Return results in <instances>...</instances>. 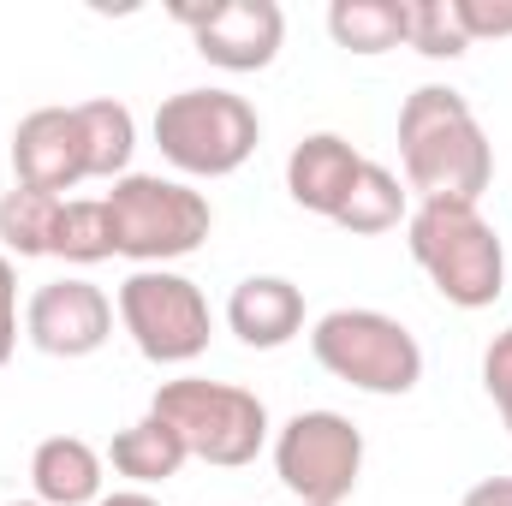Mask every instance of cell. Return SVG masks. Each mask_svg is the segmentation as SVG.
Listing matches in <instances>:
<instances>
[{
    "label": "cell",
    "instance_id": "6da1fadb",
    "mask_svg": "<svg viewBox=\"0 0 512 506\" xmlns=\"http://www.w3.org/2000/svg\"><path fill=\"white\" fill-rule=\"evenodd\" d=\"M399 167L423 203H477L495 179V149L459 90L423 84L399 108Z\"/></svg>",
    "mask_w": 512,
    "mask_h": 506
},
{
    "label": "cell",
    "instance_id": "7a4b0ae2",
    "mask_svg": "<svg viewBox=\"0 0 512 506\" xmlns=\"http://www.w3.org/2000/svg\"><path fill=\"white\" fill-rule=\"evenodd\" d=\"M411 262L459 310H489L507 286V251L477 203H417L405 215Z\"/></svg>",
    "mask_w": 512,
    "mask_h": 506
},
{
    "label": "cell",
    "instance_id": "3957f363",
    "mask_svg": "<svg viewBox=\"0 0 512 506\" xmlns=\"http://www.w3.org/2000/svg\"><path fill=\"white\" fill-rule=\"evenodd\" d=\"M108 203V233H114V256H126L137 268H167L179 256L203 251L215 209L203 191H191L185 179H161V173H126L114 179Z\"/></svg>",
    "mask_w": 512,
    "mask_h": 506
},
{
    "label": "cell",
    "instance_id": "277c9868",
    "mask_svg": "<svg viewBox=\"0 0 512 506\" xmlns=\"http://www.w3.org/2000/svg\"><path fill=\"white\" fill-rule=\"evenodd\" d=\"M149 411L179 429L191 459L221 465V471L251 465L256 453L268 447V405L256 399L251 387H233V381H209V376L161 381Z\"/></svg>",
    "mask_w": 512,
    "mask_h": 506
},
{
    "label": "cell",
    "instance_id": "5b68a950",
    "mask_svg": "<svg viewBox=\"0 0 512 506\" xmlns=\"http://www.w3.org/2000/svg\"><path fill=\"white\" fill-rule=\"evenodd\" d=\"M262 143V120L233 90H179L155 108V149L191 179L239 173Z\"/></svg>",
    "mask_w": 512,
    "mask_h": 506
},
{
    "label": "cell",
    "instance_id": "8992f818",
    "mask_svg": "<svg viewBox=\"0 0 512 506\" xmlns=\"http://www.w3.org/2000/svg\"><path fill=\"white\" fill-rule=\"evenodd\" d=\"M310 352L334 381L376 393V399H399L423 381V346L405 322H393L382 310H328L310 328Z\"/></svg>",
    "mask_w": 512,
    "mask_h": 506
},
{
    "label": "cell",
    "instance_id": "52a82bcc",
    "mask_svg": "<svg viewBox=\"0 0 512 506\" xmlns=\"http://www.w3.org/2000/svg\"><path fill=\"white\" fill-rule=\"evenodd\" d=\"M274 477L298 506H346L364 477V429L340 411H298L274 429Z\"/></svg>",
    "mask_w": 512,
    "mask_h": 506
},
{
    "label": "cell",
    "instance_id": "ba28073f",
    "mask_svg": "<svg viewBox=\"0 0 512 506\" xmlns=\"http://www.w3.org/2000/svg\"><path fill=\"white\" fill-rule=\"evenodd\" d=\"M120 322H126L131 346L149 364H191L209 352L215 316L197 280L173 274V268H137L120 286Z\"/></svg>",
    "mask_w": 512,
    "mask_h": 506
},
{
    "label": "cell",
    "instance_id": "9c48e42d",
    "mask_svg": "<svg viewBox=\"0 0 512 506\" xmlns=\"http://www.w3.org/2000/svg\"><path fill=\"white\" fill-rule=\"evenodd\" d=\"M173 18L197 36V54L221 72H262L286 42V12L274 0H209L173 6Z\"/></svg>",
    "mask_w": 512,
    "mask_h": 506
},
{
    "label": "cell",
    "instance_id": "30bf717a",
    "mask_svg": "<svg viewBox=\"0 0 512 506\" xmlns=\"http://www.w3.org/2000/svg\"><path fill=\"white\" fill-rule=\"evenodd\" d=\"M24 334H30V346L48 352V358H90V352H102L108 334H114V304H108L102 286L66 274V280H48V286L30 292V304H24Z\"/></svg>",
    "mask_w": 512,
    "mask_h": 506
},
{
    "label": "cell",
    "instance_id": "8fae6325",
    "mask_svg": "<svg viewBox=\"0 0 512 506\" xmlns=\"http://www.w3.org/2000/svg\"><path fill=\"white\" fill-rule=\"evenodd\" d=\"M12 173L24 191H48L66 197L72 185L90 179V149H84V126L78 108H36L12 131Z\"/></svg>",
    "mask_w": 512,
    "mask_h": 506
},
{
    "label": "cell",
    "instance_id": "7c38bea8",
    "mask_svg": "<svg viewBox=\"0 0 512 506\" xmlns=\"http://www.w3.org/2000/svg\"><path fill=\"white\" fill-rule=\"evenodd\" d=\"M358 167H364V155H358L340 131H310V137L286 155V191H292L298 209L334 221L340 203H346V191H352V179H358Z\"/></svg>",
    "mask_w": 512,
    "mask_h": 506
},
{
    "label": "cell",
    "instance_id": "4fadbf2b",
    "mask_svg": "<svg viewBox=\"0 0 512 506\" xmlns=\"http://www.w3.org/2000/svg\"><path fill=\"white\" fill-rule=\"evenodd\" d=\"M227 328L251 352H280L304 334V292L286 274H251L227 298Z\"/></svg>",
    "mask_w": 512,
    "mask_h": 506
},
{
    "label": "cell",
    "instance_id": "5bb4252c",
    "mask_svg": "<svg viewBox=\"0 0 512 506\" xmlns=\"http://www.w3.org/2000/svg\"><path fill=\"white\" fill-rule=\"evenodd\" d=\"M30 489L42 506H96L102 501V453L84 435H48L30 453Z\"/></svg>",
    "mask_w": 512,
    "mask_h": 506
},
{
    "label": "cell",
    "instance_id": "9a60e30c",
    "mask_svg": "<svg viewBox=\"0 0 512 506\" xmlns=\"http://www.w3.org/2000/svg\"><path fill=\"white\" fill-rule=\"evenodd\" d=\"M185 441H179V429L173 423H161L155 411H143L137 423H126L114 441H108V465L131 477L137 489H149V483H167V477H179L185 471Z\"/></svg>",
    "mask_w": 512,
    "mask_h": 506
},
{
    "label": "cell",
    "instance_id": "2e32d148",
    "mask_svg": "<svg viewBox=\"0 0 512 506\" xmlns=\"http://www.w3.org/2000/svg\"><path fill=\"white\" fill-rule=\"evenodd\" d=\"M78 126H84V149H90V179H126L131 149H137V120L126 102L90 96V102H78Z\"/></svg>",
    "mask_w": 512,
    "mask_h": 506
},
{
    "label": "cell",
    "instance_id": "e0dca14e",
    "mask_svg": "<svg viewBox=\"0 0 512 506\" xmlns=\"http://www.w3.org/2000/svg\"><path fill=\"white\" fill-rule=\"evenodd\" d=\"M328 36L346 54H387L405 42V0H334Z\"/></svg>",
    "mask_w": 512,
    "mask_h": 506
},
{
    "label": "cell",
    "instance_id": "ac0fdd59",
    "mask_svg": "<svg viewBox=\"0 0 512 506\" xmlns=\"http://www.w3.org/2000/svg\"><path fill=\"white\" fill-rule=\"evenodd\" d=\"M399 221H405V185L387 173L382 161H364L352 191H346V203H340V215H334V227L370 239V233H393Z\"/></svg>",
    "mask_w": 512,
    "mask_h": 506
},
{
    "label": "cell",
    "instance_id": "d6986e66",
    "mask_svg": "<svg viewBox=\"0 0 512 506\" xmlns=\"http://www.w3.org/2000/svg\"><path fill=\"white\" fill-rule=\"evenodd\" d=\"M60 203L66 197H48V191H24L12 185L0 197V245L6 256H48L54 251V221H60Z\"/></svg>",
    "mask_w": 512,
    "mask_h": 506
},
{
    "label": "cell",
    "instance_id": "ffe728a7",
    "mask_svg": "<svg viewBox=\"0 0 512 506\" xmlns=\"http://www.w3.org/2000/svg\"><path fill=\"white\" fill-rule=\"evenodd\" d=\"M72 268H90V262H108L114 256V233H108V203L102 197H66L60 203V221H54V251Z\"/></svg>",
    "mask_w": 512,
    "mask_h": 506
},
{
    "label": "cell",
    "instance_id": "44dd1931",
    "mask_svg": "<svg viewBox=\"0 0 512 506\" xmlns=\"http://www.w3.org/2000/svg\"><path fill=\"white\" fill-rule=\"evenodd\" d=\"M405 48H417L423 60H459L471 48L453 0H405Z\"/></svg>",
    "mask_w": 512,
    "mask_h": 506
},
{
    "label": "cell",
    "instance_id": "7402d4cb",
    "mask_svg": "<svg viewBox=\"0 0 512 506\" xmlns=\"http://www.w3.org/2000/svg\"><path fill=\"white\" fill-rule=\"evenodd\" d=\"M483 387H489L501 423L512 429V328H501V334L489 340V352H483Z\"/></svg>",
    "mask_w": 512,
    "mask_h": 506
},
{
    "label": "cell",
    "instance_id": "603a6c76",
    "mask_svg": "<svg viewBox=\"0 0 512 506\" xmlns=\"http://www.w3.org/2000/svg\"><path fill=\"white\" fill-rule=\"evenodd\" d=\"M459 24L471 42H489V36H512V0H453Z\"/></svg>",
    "mask_w": 512,
    "mask_h": 506
},
{
    "label": "cell",
    "instance_id": "cb8c5ba5",
    "mask_svg": "<svg viewBox=\"0 0 512 506\" xmlns=\"http://www.w3.org/2000/svg\"><path fill=\"white\" fill-rule=\"evenodd\" d=\"M12 346H18V268L0 251V364L12 358Z\"/></svg>",
    "mask_w": 512,
    "mask_h": 506
},
{
    "label": "cell",
    "instance_id": "d4e9b609",
    "mask_svg": "<svg viewBox=\"0 0 512 506\" xmlns=\"http://www.w3.org/2000/svg\"><path fill=\"white\" fill-rule=\"evenodd\" d=\"M459 506H512V477H489V483L465 489V501Z\"/></svg>",
    "mask_w": 512,
    "mask_h": 506
},
{
    "label": "cell",
    "instance_id": "484cf974",
    "mask_svg": "<svg viewBox=\"0 0 512 506\" xmlns=\"http://www.w3.org/2000/svg\"><path fill=\"white\" fill-rule=\"evenodd\" d=\"M96 506H161L155 495H143V489H120V495H102Z\"/></svg>",
    "mask_w": 512,
    "mask_h": 506
},
{
    "label": "cell",
    "instance_id": "4316f807",
    "mask_svg": "<svg viewBox=\"0 0 512 506\" xmlns=\"http://www.w3.org/2000/svg\"><path fill=\"white\" fill-rule=\"evenodd\" d=\"M6 506H42V501H6Z\"/></svg>",
    "mask_w": 512,
    "mask_h": 506
}]
</instances>
